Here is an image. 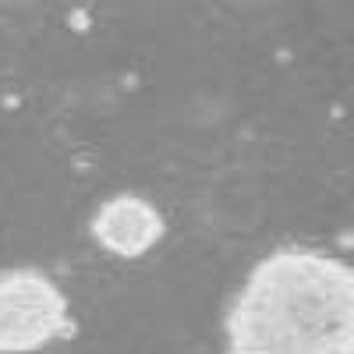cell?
Returning <instances> with one entry per match:
<instances>
[{
	"instance_id": "1",
	"label": "cell",
	"mask_w": 354,
	"mask_h": 354,
	"mask_svg": "<svg viewBox=\"0 0 354 354\" xmlns=\"http://www.w3.org/2000/svg\"><path fill=\"white\" fill-rule=\"evenodd\" d=\"M230 354H354V270L312 248H277L227 312Z\"/></svg>"
},
{
	"instance_id": "2",
	"label": "cell",
	"mask_w": 354,
	"mask_h": 354,
	"mask_svg": "<svg viewBox=\"0 0 354 354\" xmlns=\"http://www.w3.org/2000/svg\"><path fill=\"white\" fill-rule=\"evenodd\" d=\"M68 330V298L43 270H0V354H32Z\"/></svg>"
},
{
	"instance_id": "3",
	"label": "cell",
	"mask_w": 354,
	"mask_h": 354,
	"mask_svg": "<svg viewBox=\"0 0 354 354\" xmlns=\"http://www.w3.org/2000/svg\"><path fill=\"white\" fill-rule=\"evenodd\" d=\"M163 216L138 195H117L103 202V209L93 216V234L96 241L124 259L145 255L160 238H163Z\"/></svg>"
}]
</instances>
